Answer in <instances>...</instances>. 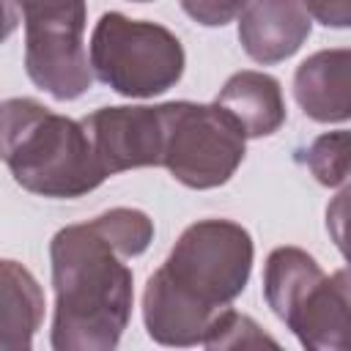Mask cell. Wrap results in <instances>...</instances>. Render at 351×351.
<instances>
[{"instance_id": "18", "label": "cell", "mask_w": 351, "mask_h": 351, "mask_svg": "<svg viewBox=\"0 0 351 351\" xmlns=\"http://www.w3.org/2000/svg\"><path fill=\"white\" fill-rule=\"evenodd\" d=\"M132 3H151V0H132Z\"/></svg>"}, {"instance_id": "12", "label": "cell", "mask_w": 351, "mask_h": 351, "mask_svg": "<svg viewBox=\"0 0 351 351\" xmlns=\"http://www.w3.org/2000/svg\"><path fill=\"white\" fill-rule=\"evenodd\" d=\"M0 348L27 351L41 326L44 293L36 277L16 261H3L0 266Z\"/></svg>"}, {"instance_id": "2", "label": "cell", "mask_w": 351, "mask_h": 351, "mask_svg": "<svg viewBox=\"0 0 351 351\" xmlns=\"http://www.w3.org/2000/svg\"><path fill=\"white\" fill-rule=\"evenodd\" d=\"M252 236L230 219L189 225L167 261L148 277L143 321L159 346H203L211 326L247 288Z\"/></svg>"}, {"instance_id": "10", "label": "cell", "mask_w": 351, "mask_h": 351, "mask_svg": "<svg viewBox=\"0 0 351 351\" xmlns=\"http://www.w3.org/2000/svg\"><path fill=\"white\" fill-rule=\"evenodd\" d=\"M293 99L310 121L337 123L351 118V47L321 49L293 74Z\"/></svg>"}, {"instance_id": "11", "label": "cell", "mask_w": 351, "mask_h": 351, "mask_svg": "<svg viewBox=\"0 0 351 351\" xmlns=\"http://www.w3.org/2000/svg\"><path fill=\"white\" fill-rule=\"evenodd\" d=\"M214 101L236 118L247 137H269L285 123L282 88L263 71H236Z\"/></svg>"}, {"instance_id": "5", "label": "cell", "mask_w": 351, "mask_h": 351, "mask_svg": "<svg viewBox=\"0 0 351 351\" xmlns=\"http://www.w3.org/2000/svg\"><path fill=\"white\" fill-rule=\"evenodd\" d=\"M184 47L156 22L101 14L90 36V69L99 82L129 99H151L170 90L184 74Z\"/></svg>"}, {"instance_id": "16", "label": "cell", "mask_w": 351, "mask_h": 351, "mask_svg": "<svg viewBox=\"0 0 351 351\" xmlns=\"http://www.w3.org/2000/svg\"><path fill=\"white\" fill-rule=\"evenodd\" d=\"M250 0H181V8L189 19L206 27H222L236 19Z\"/></svg>"}, {"instance_id": "7", "label": "cell", "mask_w": 351, "mask_h": 351, "mask_svg": "<svg viewBox=\"0 0 351 351\" xmlns=\"http://www.w3.org/2000/svg\"><path fill=\"white\" fill-rule=\"evenodd\" d=\"M25 22V71L36 88L58 101L80 99L93 69L85 49V0H14Z\"/></svg>"}, {"instance_id": "15", "label": "cell", "mask_w": 351, "mask_h": 351, "mask_svg": "<svg viewBox=\"0 0 351 351\" xmlns=\"http://www.w3.org/2000/svg\"><path fill=\"white\" fill-rule=\"evenodd\" d=\"M326 230L351 269V184L343 186L326 206Z\"/></svg>"}, {"instance_id": "17", "label": "cell", "mask_w": 351, "mask_h": 351, "mask_svg": "<svg viewBox=\"0 0 351 351\" xmlns=\"http://www.w3.org/2000/svg\"><path fill=\"white\" fill-rule=\"evenodd\" d=\"M304 5L326 27H351V0H304Z\"/></svg>"}, {"instance_id": "13", "label": "cell", "mask_w": 351, "mask_h": 351, "mask_svg": "<svg viewBox=\"0 0 351 351\" xmlns=\"http://www.w3.org/2000/svg\"><path fill=\"white\" fill-rule=\"evenodd\" d=\"M304 162L318 184L340 186L343 181L351 178V132L337 129V132L318 134L310 143Z\"/></svg>"}, {"instance_id": "6", "label": "cell", "mask_w": 351, "mask_h": 351, "mask_svg": "<svg viewBox=\"0 0 351 351\" xmlns=\"http://www.w3.org/2000/svg\"><path fill=\"white\" fill-rule=\"evenodd\" d=\"M162 121V167H167L178 184L189 189H214L230 181L244 159L247 134L228 110L217 101H165Z\"/></svg>"}, {"instance_id": "1", "label": "cell", "mask_w": 351, "mask_h": 351, "mask_svg": "<svg viewBox=\"0 0 351 351\" xmlns=\"http://www.w3.org/2000/svg\"><path fill=\"white\" fill-rule=\"evenodd\" d=\"M151 241L154 222L140 208H110L52 236L55 351H112L121 343L134 304V274L123 261Z\"/></svg>"}, {"instance_id": "9", "label": "cell", "mask_w": 351, "mask_h": 351, "mask_svg": "<svg viewBox=\"0 0 351 351\" xmlns=\"http://www.w3.org/2000/svg\"><path fill=\"white\" fill-rule=\"evenodd\" d=\"M310 27L304 0H250L239 16V41L255 63L271 66L299 52Z\"/></svg>"}, {"instance_id": "4", "label": "cell", "mask_w": 351, "mask_h": 351, "mask_svg": "<svg viewBox=\"0 0 351 351\" xmlns=\"http://www.w3.org/2000/svg\"><path fill=\"white\" fill-rule=\"evenodd\" d=\"M263 296L304 348H351V269L324 274L304 250L277 247L266 258Z\"/></svg>"}, {"instance_id": "8", "label": "cell", "mask_w": 351, "mask_h": 351, "mask_svg": "<svg viewBox=\"0 0 351 351\" xmlns=\"http://www.w3.org/2000/svg\"><path fill=\"white\" fill-rule=\"evenodd\" d=\"M82 126L110 176L137 167H162V104L101 107L85 115Z\"/></svg>"}, {"instance_id": "14", "label": "cell", "mask_w": 351, "mask_h": 351, "mask_svg": "<svg viewBox=\"0 0 351 351\" xmlns=\"http://www.w3.org/2000/svg\"><path fill=\"white\" fill-rule=\"evenodd\" d=\"M203 346L206 348H250V346H277V340L269 337L250 315L225 310L219 321L211 326Z\"/></svg>"}, {"instance_id": "3", "label": "cell", "mask_w": 351, "mask_h": 351, "mask_svg": "<svg viewBox=\"0 0 351 351\" xmlns=\"http://www.w3.org/2000/svg\"><path fill=\"white\" fill-rule=\"evenodd\" d=\"M3 162L14 181L41 197H82L110 176L82 121L36 99L3 101Z\"/></svg>"}]
</instances>
